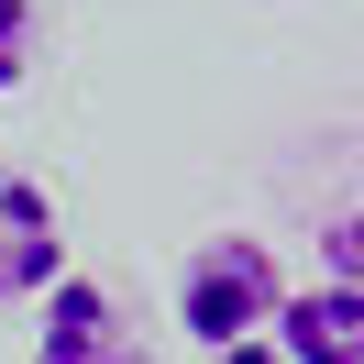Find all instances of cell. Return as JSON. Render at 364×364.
<instances>
[{"label": "cell", "instance_id": "cell-1", "mask_svg": "<svg viewBox=\"0 0 364 364\" xmlns=\"http://www.w3.org/2000/svg\"><path fill=\"white\" fill-rule=\"evenodd\" d=\"M276 309H287V276H276V243L254 232H210V243L177 254V331L199 353H232V342H265Z\"/></svg>", "mask_w": 364, "mask_h": 364}, {"label": "cell", "instance_id": "cell-2", "mask_svg": "<svg viewBox=\"0 0 364 364\" xmlns=\"http://www.w3.org/2000/svg\"><path fill=\"white\" fill-rule=\"evenodd\" d=\"M33 364H144V342H133V320H122V298L67 265L45 287V309H33Z\"/></svg>", "mask_w": 364, "mask_h": 364}, {"label": "cell", "instance_id": "cell-3", "mask_svg": "<svg viewBox=\"0 0 364 364\" xmlns=\"http://www.w3.org/2000/svg\"><path fill=\"white\" fill-rule=\"evenodd\" d=\"M67 276V221L33 177H0V309H45V287Z\"/></svg>", "mask_w": 364, "mask_h": 364}, {"label": "cell", "instance_id": "cell-4", "mask_svg": "<svg viewBox=\"0 0 364 364\" xmlns=\"http://www.w3.org/2000/svg\"><path fill=\"white\" fill-rule=\"evenodd\" d=\"M265 342H276L287 364H364V287H342V276L287 287V309H276Z\"/></svg>", "mask_w": 364, "mask_h": 364}, {"label": "cell", "instance_id": "cell-5", "mask_svg": "<svg viewBox=\"0 0 364 364\" xmlns=\"http://www.w3.org/2000/svg\"><path fill=\"white\" fill-rule=\"evenodd\" d=\"M33 45H45V11H33V0H0V89L33 77Z\"/></svg>", "mask_w": 364, "mask_h": 364}, {"label": "cell", "instance_id": "cell-6", "mask_svg": "<svg viewBox=\"0 0 364 364\" xmlns=\"http://www.w3.org/2000/svg\"><path fill=\"white\" fill-rule=\"evenodd\" d=\"M320 276H342V287H364V210H342V221L320 232Z\"/></svg>", "mask_w": 364, "mask_h": 364}, {"label": "cell", "instance_id": "cell-7", "mask_svg": "<svg viewBox=\"0 0 364 364\" xmlns=\"http://www.w3.org/2000/svg\"><path fill=\"white\" fill-rule=\"evenodd\" d=\"M210 364H287L276 342H232V353H210Z\"/></svg>", "mask_w": 364, "mask_h": 364}]
</instances>
